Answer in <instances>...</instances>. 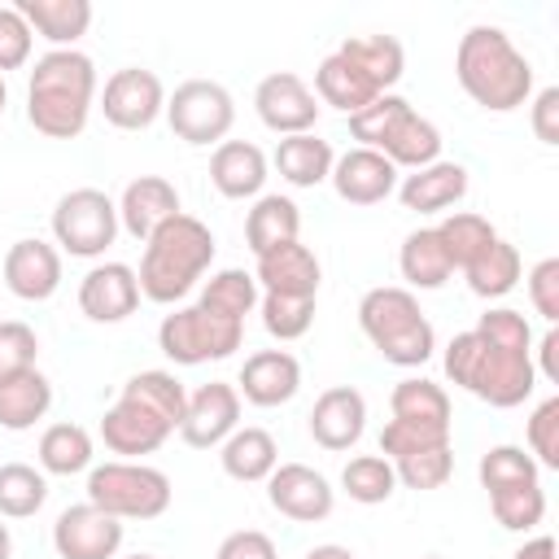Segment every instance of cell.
Listing matches in <instances>:
<instances>
[{"label": "cell", "mask_w": 559, "mask_h": 559, "mask_svg": "<svg viewBox=\"0 0 559 559\" xmlns=\"http://www.w3.org/2000/svg\"><path fill=\"white\" fill-rule=\"evenodd\" d=\"M454 79L489 114H511V109L528 105V96H533L528 57L511 44V35L502 26H489V22H476L463 31V39L454 48Z\"/></svg>", "instance_id": "1"}, {"label": "cell", "mask_w": 559, "mask_h": 559, "mask_svg": "<svg viewBox=\"0 0 559 559\" xmlns=\"http://www.w3.org/2000/svg\"><path fill=\"white\" fill-rule=\"evenodd\" d=\"M96 100V61L79 48H48L26 83V118L48 140L83 135Z\"/></svg>", "instance_id": "2"}, {"label": "cell", "mask_w": 559, "mask_h": 559, "mask_svg": "<svg viewBox=\"0 0 559 559\" xmlns=\"http://www.w3.org/2000/svg\"><path fill=\"white\" fill-rule=\"evenodd\" d=\"M441 362H445V376L463 393H472V397H480V402H489L498 411L524 406L533 397V389H537V362H533V354L528 349H507V345L480 336L476 328L459 332L445 345V358Z\"/></svg>", "instance_id": "3"}, {"label": "cell", "mask_w": 559, "mask_h": 559, "mask_svg": "<svg viewBox=\"0 0 559 559\" xmlns=\"http://www.w3.org/2000/svg\"><path fill=\"white\" fill-rule=\"evenodd\" d=\"M214 262V231L192 218V214H175L170 223H162L148 240H144V258H140V297L157 301V306H175L179 297L192 293V284L210 271Z\"/></svg>", "instance_id": "4"}, {"label": "cell", "mask_w": 559, "mask_h": 559, "mask_svg": "<svg viewBox=\"0 0 559 559\" xmlns=\"http://www.w3.org/2000/svg\"><path fill=\"white\" fill-rule=\"evenodd\" d=\"M358 328L376 345V354L393 367H424L437 349V332H432L428 314L419 310L415 293L397 288V284H380V288L362 293Z\"/></svg>", "instance_id": "5"}, {"label": "cell", "mask_w": 559, "mask_h": 559, "mask_svg": "<svg viewBox=\"0 0 559 559\" xmlns=\"http://www.w3.org/2000/svg\"><path fill=\"white\" fill-rule=\"evenodd\" d=\"M87 502L114 520H157L170 507V476L148 463L109 459L87 472Z\"/></svg>", "instance_id": "6"}, {"label": "cell", "mask_w": 559, "mask_h": 559, "mask_svg": "<svg viewBox=\"0 0 559 559\" xmlns=\"http://www.w3.org/2000/svg\"><path fill=\"white\" fill-rule=\"evenodd\" d=\"M245 341V323L236 319H223L214 310H205L201 301L192 306H179L175 314L162 319L157 328V349L179 362V367H201V362H218V358H231Z\"/></svg>", "instance_id": "7"}, {"label": "cell", "mask_w": 559, "mask_h": 559, "mask_svg": "<svg viewBox=\"0 0 559 559\" xmlns=\"http://www.w3.org/2000/svg\"><path fill=\"white\" fill-rule=\"evenodd\" d=\"M118 205L100 188H70L52 205V240L70 258H100L118 240Z\"/></svg>", "instance_id": "8"}, {"label": "cell", "mask_w": 559, "mask_h": 559, "mask_svg": "<svg viewBox=\"0 0 559 559\" xmlns=\"http://www.w3.org/2000/svg\"><path fill=\"white\" fill-rule=\"evenodd\" d=\"M166 122L183 144H223L236 122V100L214 79H188L166 96Z\"/></svg>", "instance_id": "9"}, {"label": "cell", "mask_w": 559, "mask_h": 559, "mask_svg": "<svg viewBox=\"0 0 559 559\" xmlns=\"http://www.w3.org/2000/svg\"><path fill=\"white\" fill-rule=\"evenodd\" d=\"M100 109H105V122L118 127V131H144L153 127L162 114H166V87L153 70L144 66H122L105 79V92H100Z\"/></svg>", "instance_id": "10"}, {"label": "cell", "mask_w": 559, "mask_h": 559, "mask_svg": "<svg viewBox=\"0 0 559 559\" xmlns=\"http://www.w3.org/2000/svg\"><path fill=\"white\" fill-rule=\"evenodd\" d=\"M253 109L275 135H306L319 122V96L293 70H275L253 87Z\"/></svg>", "instance_id": "11"}, {"label": "cell", "mask_w": 559, "mask_h": 559, "mask_svg": "<svg viewBox=\"0 0 559 559\" xmlns=\"http://www.w3.org/2000/svg\"><path fill=\"white\" fill-rule=\"evenodd\" d=\"M122 537H127L122 520H114L92 502L66 507L52 524V550L61 559H118Z\"/></svg>", "instance_id": "12"}, {"label": "cell", "mask_w": 559, "mask_h": 559, "mask_svg": "<svg viewBox=\"0 0 559 559\" xmlns=\"http://www.w3.org/2000/svg\"><path fill=\"white\" fill-rule=\"evenodd\" d=\"M266 502L293 520V524H319L332 515L336 507V489L328 485L323 472L306 467V463H280L271 476H266Z\"/></svg>", "instance_id": "13"}, {"label": "cell", "mask_w": 559, "mask_h": 559, "mask_svg": "<svg viewBox=\"0 0 559 559\" xmlns=\"http://www.w3.org/2000/svg\"><path fill=\"white\" fill-rule=\"evenodd\" d=\"M236 428H240V393H236V384L210 380V384H201L197 393H188L179 437H183L192 450H214V445H223Z\"/></svg>", "instance_id": "14"}, {"label": "cell", "mask_w": 559, "mask_h": 559, "mask_svg": "<svg viewBox=\"0 0 559 559\" xmlns=\"http://www.w3.org/2000/svg\"><path fill=\"white\" fill-rule=\"evenodd\" d=\"M4 288L22 301H48L57 288H61V249L39 240V236H26V240H13L9 253H4Z\"/></svg>", "instance_id": "15"}, {"label": "cell", "mask_w": 559, "mask_h": 559, "mask_svg": "<svg viewBox=\"0 0 559 559\" xmlns=\"http://www.w3.org/2000/svg\"><path fill=\"white\" fill-rule=\"evenodd\" d=\"M140 306V280L127 262H96L79 280V310L92 323H122Z\"/></svg>", "instance_id": "16"}, {"label": "cell", "mask_w": 559, "mask_h": 559, "mask_svg": "<svg viewBox=\"0 0 559 559\" xmlns=\"http://www.w3.org/2000/svg\"><path fill=\"white\" fill-rule=\"evenodd\" d=\"M367 432V397L354 384H332L310 406V437L323 450H349Z\"/></svg>", "instance_id": "17"}, {"label": "cell", "mask_w": 559, "mask_h": 559, "mask_svg": "<svg viewBox=\"0 0 559 559\" xmlns=\"http://www.w3.org/2000/svg\"><path fill=\"white\" fill-rule=\"evenodd\" d=\"M332 188L349 205H380L397 192V166L376 148H349L332 162Z\"/></svg>", "instance_id": "18"}, {"label": "cell", "mask_w": 559, "mask_h": 559, "mask_svg": "<svg viewBox=\"0 0 559 559\" xmlns=\"http://www.w3.org/2000/svg\"><path fill=\"white\" fill-rule=\"evenodd\" d=\"M114 205H118V227L144 245L162 223H170L179 214V188L162 175H140L122 188V197Z\"/></svg>", "instance_id": "19"}, {"label": "cell", "mask_w": 559, "mask_h": 559, "mask_svg": "<svg viewBox=\"0 0 559 559\" xmlns=\"http://www.w3.org/2000/svg\"><path fill=\"white\" fill-rule=\"evenodd\" d=\"M301 389V362L288 349H258L245 358L236 393L249 406H284Z\"/></svg>", "instance_id": "20"}, {"label": "cell", "mask_w": 559, "mask_h": 559, "mask_svg": "<svg viewBox=\"0 0 559 559\" xmlns=\"http://www.w3.org/2000/svg\"><path fill=\"white\" fill-rule=\"evenodd\" d=\"M319 275H323V266H319L314 249L301 240L262 253L253 266V280L262 293H288V297H319Z\"/></svg>", "instance_id": "21"}, {"label": "cell", "mask_w": 559, "mask_h": 559, "mask_svg": "<svg viewBox=\"0 0 559 559\" xmlns=\"http://www.w3.org/2000/svg\"><path fill=\"white\" fill-rule=\"evenodd\" d=\"M166 437H170V428H166L157 415H148L144 406L127 402V397H118V402L100 415V441H105L109 454H122V459L153 454V450L166 445Z\"/></svg>", "instance_id": "22"}, {"label": "cell", "mask_w": 559, "mask_h": 559, "mask_svg": "<svg viewBox=\"0 0 559 559\" xmlns=\"http://www.w3.org/2000/svg\"><path fill=\"white\" fill-rule=\"evenodd\" d=\"M467 197V166L459 162H432L406 179H397V201L411 214H441Z\"/></svg>", "instance_id": "23"}, {"label": "cell", "mask_w": 559, "mask_h": 559, "mask_svg": "<svg viewBox=\"0 0 559 559\" xmlns=\"http://www.w3.org/2000/svg\"><path fill=\"white\" fill-rule=\"evenodd\" d=\"M210 183L227 201H245V197L258 201L266 183V153L249 140H223L210 157Z\"/></svg>", "instance_id": "24"}, {"label": "cell", "mask_w": 559, "mask_h": 559, "mask_svg": "<svg viewBox=\"0 0 559 559\" xmlns=\"http://www.w3.org/2000/svg\"><path fill=\"white\" fill-rule=\"evenodd\" d=\"M301 231V210L293 197H280V192H262L253 201V210L245 214V245L253 258L280 249V245H293Z\"/></svg>", "instance_id": "25"}, {"label": "cell", "mask_w": 559, "mask_h": 559, "mask_svg": "<svg viewBox=\"0 0 559 559\" xmlns=\"http://www.w3.org/2000/svg\"><path fill=\"white\" fill-rule=\"evenodd\" d=\"M13 9L52 48H74L92 26V4L87 0H17Z\"/></svg>", "instance_id": "26"}, {"label": "cell", "mask_w": 559, "mask_h": 559, "mask_svg": "<svg viewBox=\"0 0 559 559\" xmlns=\"http://www.w3.org/2000/svg\"><path fill=\"white\" fill-rule=\"evenodd\" d=\"M48 406H52V380L39 367L0 380V428L26 432L48 415Z\"/></svg>", "instance_id": "27"}, {"label": "cell", "mask_w": 559, "mask_h": 559, "mask_svg": "<svg viewBox=\"0 0 559 559\" xmlns=\"http://www.w3.org/2000/svg\"><path fill=\"white\" fill-rule=\"evenodd\" d=\"M218 463L231 480L240 485H258L280 467V445L266 428H236L223 445H218Z\"/></svg>", "instance_id": "28"}, {"label": "cell", "mask_w": 559, "mask_h": 559, "mask_svg": "<svg viewBox=\"0 0 559 559\" xmlns=\"http://www.w3.org/2000/svg\"><path fill=\"white\" fill-rule=\"evenodd\" d=\"M376 153H384L397 170H402V166L424 170V166L441 162V131H437V122H428L424 114L406 109V114L389 127V135L380 140V148H376Z\"/></svg>", "instance_id": "29"}, {"label": "cell", "mask_w": 559, "mask_h": 559, "mask_svg": "<svg viewBox=\"0 0 559 559\" xmlns=\"http://www.w3.org/2000/svg\"><path fill=\"white\" fill-rule=\"evenodd\" d=\"M332 162H336L332 144L319 140L314 131H306V135H284V140L275 144V157H271V166L280 170V179L293 183V188H314V183H323V179L332 175Z\"/></svg>", "instance_id": "30"}, {"label": "cell", "mask_w": 559, "mask_h": 559, "mask_svg": "<svg viewBox=\"0 0 559 559\" xmlns=\"http://www.w3.org/2000/svg\"><path fill=\"white\" fill-rule=\"evenodd\" d=\"M389 411H393L397 424L450 432V397H445V389L437 380H424V376L397 380L393 393H389Z\"/></svg>", "instance_id": "31"}, {"label": "cell", "mask_w": 559, "mask_h": 559, "mask_svg": "<svg viewBox=\"0 0 559 559\" xmlns=\"http://www.w3.org/2000/svg\"><path fill=\"white\" fill-rule=\"evenodd\" d=\"M336 52H341L376 92H389V87L402 79V70H406V52H402V44H397L393 35H349Z\"/></svg>", "instance_id": "32"}, {"label": "cell", "mask_w": 559, "mask_h": 559, "mask_svg": "<svg viewBox=\"0 0 559 559\" xmlns=\"http://www.w3.org/2000/svg\"><path fill=\"white\" fill-rule=\"evenodd\" d=\"M314 96L349 118V114L367 109V105H371L376 96H384V92H376L341 52H328V57L319 61V70H314Z\"/></svg>", "instance_id": "33"}, {"label": "cell", "mask_w": 559, "mask_h": 559, "mask_svg": "<svg viewBox=\"0 0 559 559\" xmlns=\"http://www.w3.org/2000/svg\"><path fill=\"white\" fill-rule=\"evenodd\" d=\"M520 249L511 245V240H502V236H493L467 266H463V275H467V288L476 293V297H485V301H493V297H507L515 284H520Z\"/></svg>", "instance_id": "34"}, {"label": "cell", "mask_w": 559, "mask_h": 559, "mask_svg": "<svg viewBox=\"0 0 559 559\" xmlns=\"http://www.w3.org/2000/svg\"><path fill=\"white\" fill-rule=\"evenodd\" d=\"M118 397H127V402L144 406V411H148V415H157L170 432H179V424H183L188 389L179 384V376H175V371H135V376L122 384V393H118Z\"/></svg>", "instance_id": "35"}, {"label": "cell", "mask_w": 559, "mask_h": 559, "mask_svg": "<svg viewBox=\"0 0 559 559\" xmlns=\"http://www.w3.org/2000/svg\"><path fill=\"white\" fill-rule=\"evenodd\" d=\"M397 271H402V280L411 284V288H441L450 275H454V266H450V258H445V249H441V240H437V231L432 227H415L406 240H402V249H397Z\"/></svg>", "instance_id": "36"}, {"label": "cell", "mask_w": 559, "mask_h": 559, "mask_svg": "<svg viewBox=\"0 0 559 559\" xmlns=\"http://www.w3.org/2000/svg\"><path fill=\"white\" fill-rule=\"evenodd\" d=\"M205 310H214V314H223V319H236V323H245V314H253L258 310V301H262V288H258V280H253V271H240V266H223V271H214L210 280H205V288H201V297H197Z\"/></svg>", "instance_id": "37"}, {"label": "cell", "mask_w": 559, "mask_h": 559, "mask_svg": "<svg viewBox=\"0 0 559 559\" xmlns=\"http://www.w3.org/2000/svg\"><path fill=\"white\" fill-rule=\"evenodd\" d=\"M92 432L79 424H52L39 437V472L48 476H79L92 472Z\"/></svg>", "instance_id": "38"}, {"label": "cell", "mask_w": 559, "mask_h": 559, "mask_svg": "<svg viewBox=\"0 0 559 559\" xmlns=\"http://www.w3.org/2000/svg\"><path fill=\"white\" fill-rule=\"evenodd\" d=\"M341 489L362 502V507H380L397 493V476H393V463L384 454H354L345 467H341Z\"/></svg>", "instance_id": "39"}, {"label": "cell", "mask_w": 559, "mask_h": 559, "mask_svg": "<svg viewBox=\"0 0 559 559\" xmlns=\"http://www.w3.org/2000/svg\"><path fill=\"white\" fill-rule=\"evenodd\" d=\"M48 502V480L31 463H0V515L31 520Z\"/></svg>", "instance_id": "40"}, {"label": "cell", "mask_w": 559, "mask_h": 559, "mask_svg": "<svg viewBox=\"0 0 559 559\" xmlns=\"http://www.w3.org/2000/svg\"><path fill=\"white\" fill-rule=\"evenodd\" d=\"M437 240H441V249H445V258H450V266L454 271H463L498 231L489 227V218H480V214H472V210H454V214H445L437 227Z\"/></svg>", "instance_id": "41"}, {"label": "cell", "mask_w": 559, "mask_h": 559, "mask_svg": "<svg viewBox=\"0 0 559 559\" xmlns=\"http://www.w3.org/2000/svg\"><path fill=\"white\" fill-rule=\"evenodd\" d=\"M489 511H493V520H498L507 533H528V528H537L542 515H546V489H542V480L493 489V493H489Z\"/></svg>", "instance_id": "42"}, {"label": "cell", "mask_w": 559, "mask_h": 559, "mask_svg": "<svg viewBox=\"0 0 559 559\" xmlns=\"http://www.w3.org/2000/svg\"><path fill=\"white\" fill-rule=\"evenodd\" d=\"M393 476L397 485L406 489H441L450 476H454V445H428V450H415V454H402L393 459Z\"/></svg>", "instance_id": "43"}, {"label": "cell", "mask_w": 559, "mask_h": 559, "mask_svg": "<svg viewBox=\"0 0 559 559\" xmlns=\"http://www.w3.org/2000/svg\"><path fill=\"white\" fill-rule=\"evenodd\" d=\"M258 314H262V328H266L275 341H297V336H306V332H310V323H314V297L262 293Z\"/></svg>", "instance_id": "44"}, {"label": "cell", "mask_w": 559, "mask_h": 559, "mask_svg": "<svg viewBox=\"0 0 559 559\" xmlns=\"http://www.w3.org/2000/svg\"><path fill=\"white\" fill-rule=\"evenodd\" d=\"M485 493L493 489H507V485H528V480H542V467L533 463V454H524V445H493L480 454V467H476Z\"/></svg>", "instance_id": "45"}, {"label": "cell", "mask_w": 559, "mask_h": 559, "mask_svg": "<svg viewBox=\"0 0 559 559\" xmlns=\"http://www.w3.org/2000/svg\"><path fill=\"white\" fill-rule=\"evenodd\" d=\"M406 109H411V100H406V96L384 92V96H376L367 109L349 114V135L358 140V148H380V140L389 135V127H393Z\"/></svg>", "instance_id": "46"}, {"label": "cell", "mask_w": 559, "mask_h": 559, "mask_svg": "<svg viewBox=\"0 0 559 559\" xmlns=\"http://www.w3.org/2000/svg\"><path fill=\"white\" fill-rule=\"evenodd\" d=\"M528 454L537 467H559V393H550L533 415H528Z\"/></svg>", "instance_id": "47"}, {"label": "cell", "mask_w": 559, "mask_h": 559, "mask_svg": "<svg viewBox=\"0 0 559 559\" xmlns=\"http://www.w3.org/2000/svg\"><path fill=\"white\" fill-rule=\"evenodd\" d=\"M35 358H39V336H35V328L22 323V319H0V380H9V376H17V371L35 367Z\"/></svg>", "instance_id": "48"}, {"label": "cell", "mask_w": 559, "mask_h": 559, "mask_svg": "<svg viewBox=\"0 0 559 559\" xmlns=\"http://www.w3.org/2000/svg\"><path fill=\"white\" fill-rule=\"evenodd\" d=\"M476 332L489 336V341H498V345H507V349H528V354H533V328H528V319H524L520 310H511V306L485 310V314L476 319Z\"/></svg>", "instance_id": "49"}, {"label": "cell", "mask_w": 559, "mask_h": 559, "mask_svg": "<svg viewBox=\"0 0 559 559\" xmlns=\"http://www.w3.org/2000/svg\"><path fill=\"white\" fill-rule=\"evenodd\" d=\"M31 48H35V31L26 26V17L13 4H0V74L22 70L31 61Z\"/></svg>", "instance_id": "50"}, {"label": "cell", "mask_w": 559, "mask_h": 559, "mask_svg": "<svg viewBox=\"0 0 559 559\" xmlns=\"http://www.w3.org/2000/svg\"><path fill=\"white\" fill-rule=\"evenodd\" d=\"M528 301L555 328V319H559V258H542L528 271Z\"/></svg>", "instance_id": "51"}, {"label": "cell", "mask_w": 559, "mask_h": 559, "mask_svg": "<svg viewBox=\"0 0 559 559\" xmlns=\"http://www.w3.org/2000/svg\"><path fill=\"white\" fill-rule=\"evenodd\" d=\"M528 127L542 144H559V87H542L528 105Z\"/></svg>", "instance_id": "52"}, {"label": "cell", "mask_w": 559, "mask_h": 559, "mask_svg": "<svg viewBox=\"0 0 559 559\" xmlns=\"http://www.w3.org/2000/svg\"><path fill=\"white\" fill-rule=\"evenodd\" d=\"M214 559H280V550H275V542L266 533L240 528V533H227L223 537V546H218Z\"/></svg>", "instance_id": "53"}, {"label": "cell", "mask_w": 559, "mask_h": 559, "mask_svg": "<svg viewBox=\"0 0 559 559\" xmlns=\"http://www.w3.org/2000/svg\"><path fill=\"white\" fill-rule=\"evenodd\" d=\"M533 354L542 358V367H537V371H542L546 380H555V384H559V332H555V328H546V336L537 341V349H533Z\"/></svg>", "instance_id": "54"}, {"label": "cell", "mask_w": 559, "mask_h": 559, "mask_svg": "<svg viewBox=\"0 0 559 559\" xmlns=\"http://www.w3.org/2000/svg\"><path fill=\"white\" fill-rule=\"evenodd\" d=\"M511 559H555V537H546V533L542 537H528Z\"/></svg>", "instance_id": "55"}, {"label": "cell", "mask_w": 559, "mask_h": 559, "mask_svg": "<svg viewBox=\"0 0 559 559\" xmlns=\"http://www.w3.org/2000/svg\"><path fill=\"white\" fill-rule=\"evenodd\" d=\"M306 559H358V555L349 546H341V542H323V546H310Z\"/></svg>", "instance_id": "56"}, {"label": "cell", "mask_w": 559, "mask_h": 559, "mask_svg": "<svg viewBox=\"0 0 559 559\" xmlns=\"http://www.w3.org/2000/svg\"><path fill=\"white\" fill-rule=\"evenodd\" d=\"M0 559H13V533H9V524H0Z\"/></svg>", "instance_id": "57"}, {"label": "cell", "mask_w": 559, "mask_h": 559, "mask_svg": "<svg viewBox=\"0 0 559 559\" xmlns=\"http://www.w3.org/2000/svg\"><path fill=\"white\" fill-rule=\"evenodd\" d=\"M4 105H9V83H4V74H0V114H4Z\"/></svg>", "instance_id": "58"}, {"label": "cell", "mask_w": 559, "mask_h": 559, "mask_svg": "<svg viewBox=\"0 0 559 559\" xmlns=\"http://www.w3.org/2000/svg\"><path fill=\"white\" fill-rule=\"evenodd\" d=\"M127 559H157V555H127Z\"/></svg>", "instance_id": "59"}, {"label": "cell", "mask_w": 559, "mask_h": 559, "mask_svg": "<svg viewBox=\"0 0 559 559\" xmlns=\"http://www.w3.org/2000/svg\"><path fill=\"white\" fill-rule=\"evenodd\" d=\"M419 559H441V555H419Z\"/></svg>", "instance_id": "60"}]
</instances>
